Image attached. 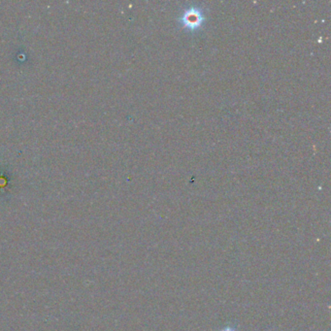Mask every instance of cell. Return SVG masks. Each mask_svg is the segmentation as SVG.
Segmentation results:
<instances>
[{
    "mask_svg": "<svg viewBox=\"0 0 331 331\" xmlns=\"http://www.w3.org/2000/svg\"><path fill=\"white\" fill-rule=\"evenodd\" d=\"M220 331H236L234 328H232V327H230V326H228V327H225V328H223L222 330H220Z\"/></svg>",
    "mask_w": 331,
    "mask_h": 331,
    "instance_id": "cell-2",
    "label": "cell"
},
{
    "mask_svg": "<svg viewBox=\"0 0 331 331\" xmlns=\"http://www.w3.org/2000/svg\"><path fill=\"white\" fill-rule=\"evenodd\" d=\"M180 19L186 28L195 29L201 25L204 20V17L200 10L196 8H189L184 11Z\"/></svg>",
    "mask_w": 331,
    "mask_h": 331,
    "instance_id": "cell-1",
    "label": "cell"
}]
</instances>
